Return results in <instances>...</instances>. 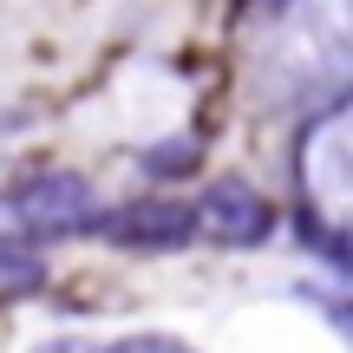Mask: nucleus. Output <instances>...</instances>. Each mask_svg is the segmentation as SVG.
<instances>
[{"mask_svg":"<svg viewBox=\"0 0 353 353\" xmlns=\"http://www.w3.org/2000/svg\"><path fill=\"white\" fill-rule=\"evenodd\" d=\"M0 223H13L20 236H85L99 223V203H92V183L79 170H46L26 176L7 203H0Z\"/></svg>","mask_w":353,"mask_h":353,"instance_id":"f257e3e1","label":"nucleus"},{"mask_svg":"<svg viewBox=\"0 0 353 353\" xmlns=\"http://www.w3.org/2000/svg\"><path fill=\"white\" fill-rule=\"evenodd\" d=\"M105 242H118V249H183L190 236H196V203H183V196H131V203H118V210H105L99 223Z\"/></svg>","mask_w":353,"mask_h":353,"instance_id":"f03ea898","label":"nucleus"},{"mask_svg":"<svg viewBox=\"0 0 353 353\" xmlns=\"http://www.w3.org/2000/svg\"><path fill=\"white\" fill-rule=\"evenodd\" d=\"M196 229L216 236L223 249H255V242H268V229H275V210H268V196L255 183L216 176V183L196 196Z\"/></svg>","mask_w":353,"mask_h":353,"instance_id":"7ed1b4c3","label":"nucleus"},{"mask_svg":"<svg viewBox=\"0 0 353 353\" xmlns=\"http://www.w3.org/2000/svg\"><path fill=\"white\" fill-rule=\"evenodd\" d=\"M105 353H183V347L164 341V334H138V341H118V347H105Z\"/></svg>","mask_w":353,"mask_h":353,"instance_id":"20e7f679","label":"nucleus"}]
</instances>
